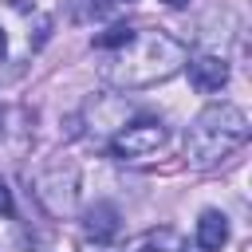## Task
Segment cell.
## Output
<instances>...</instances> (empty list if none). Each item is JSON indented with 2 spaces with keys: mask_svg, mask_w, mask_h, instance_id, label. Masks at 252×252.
I'll list each match as a JSON object with an SVG mask.
<instances>
[{
  "mask_svg": "<svg viewBox=\"0 0 252 252\" xmlns=\"http://www.w3.org/2000/svg\"><path fill=\"white\" fill-rule=\"evenodd\" d=\"M185 63H189V47L158 28V32H134L122 47L106 51V63L98 67V75L110 87L142 91V87L173 79Z\"/></svg>",
  "mask_w": 252,
  "mask_h": 252,
  "instance_id": "6da1fadb",
  "label": "cell"
},
{
  "mask_svg": "<svg viewBox=\"0 0 252 252\" xmlns=\"http://www.w3.org/2000/svg\"><path fill=\"white\" fill-rule=\"evenodd\" d=\"M244 142H248V114L232 102H217L193 118V126L185 134V154L193 165L209 169V165L224 161L228 154H236Z\"/></svg>",
  "mask_w": 252,
  "mask_h": 252,
  "instance_id": "7a4b0ae2",
  "label": "cell"
},
{
  "mask_svg": "<svg viewBox=\"0 0 252 252\" xmlns=\"http://www.w3.org/2000/svg\"><path fill=\"white\" fill-rule=\"evenodd\" d=\"M165 146V126L158 118H142V122H130L122 126L114 138H110V154L122 158V161H138V158H150Z\"/></svg>",
  "mask_w": 252,
  "mask_h": 252,
  "instance_id": "3957f363",
  "label": "cell"
},
{
  "mask_svg": "<svg viewBox=\"0 0 252 252\" xmlns=\"http://www.w3.org/2000/svg\"><path fill=\"white\" fill-rule=\"evenodd\" d=\"M189 83L197 91H205V94L220 91L228 83V63L217 59V55H197V59H189Z\"/></svg>",
  "mask_w": 252,
  "mask_h": 252,
  "instance_id": "277c9868",
  "label": "cell"
},
{
  "mask_svg": "<svg viewBox=\"0 0 252 252\" xmlns=\"http://www.w3.org/2000/svg\"><path fill=\"white\" fill-rule=\"evenodd\" d=\"M224 244H228V220H224V213L205 209L201 220H197V248H205V252H220Z\"/></svg>",
  "mask_w": 252,
  "mask_h": 252,
  "instance_id": "5b68a950",
  "label": "cell"
},
{
  "mask_svg": "<svg viewBox=\"0 0 252 252\" xmlns=\"http://www.w3.org/2000/svg\"><path fill=\"white\" fill-rule=\"evenodd\" d=\"M150 244H154V252H181V236H177L173 228H158V232H150Z\"/></svg>",
  "mask_w": 252,
  "mask_h": 252,
  "instance_id": "8992f818",
  "label": "cell"
},
{
  "mask_svg": "<svg viewBox=\"0 0 252 252\" xmlns=\"http://www.w3.org/2000/svg\"><path fill=\"white\" fill-rule=\"evenodd\" d=\"M16 213V205H12V193H8V185L0 181V217H12Z\"/></svg>",
  "mask_w": 252,
  "mask_h": 252,
  "instance_id": "52a82bcc",
  "label": "cell"
},
{
  "mask_svg": "<svg viewBox=\"0 0 252 252\" xmlns=\"http://www.w3.org/2000/svg\"><path fill=\"white\" fill-rule=\"evenodd\" d=\"M4 51H8V39H4V28H0V59H4Z\"/></svg>",
  "mask_w": 252,
  "mask_h": 252,
  "instance_id": "ba28073f",
  "label": "cell"
},
{
  "mask_svg": "<svg viewBox=\"0 0 252 252\" xmlns=\"http://www.w3.org/2000/svg\"><path fill=\"white\" fill-rule=\"evenodd\" d=\"M165 4H169V8H181V4H189V0H165Z\"/></svg>",
  "mask_w": 252,
  "mask_h": 252,
  "instance_id": "9c48e42d",
  "label": "cell"
},
{
  "mask_svg": "<svg viewBox=\"0 0 252 252\" xmlns=\"http://www.w3.org/2000/svg\"><path fill=\"white\" fill-rule=\"evenodd\" d=\"M114 4H130V0H114Z\"/></svg>",
  "mask_w": 252,
  "mask_h": 252,
  "instance_id": "30bf717a",
  "label": "cell"
},
{
  "mask_svg": "<svg viewBox=\"0 0 252 252\" xmlns=\"http://www.w3.org/2000/svg\"><path fill=\"white\" fill-rule=\"evenodd\" d=\"M0 130H4V126H0Z\"/></svg>",
  "mask_w": 252,
  "mask_h": 252,
  "instance_id": "8fae6325",
  "label": "cell"
}]
</instances>
